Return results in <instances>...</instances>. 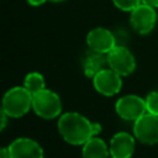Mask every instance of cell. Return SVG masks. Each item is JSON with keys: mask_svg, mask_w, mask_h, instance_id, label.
Here are the masks:
<instances>
[{"mask_svg": "<svg viewBox=\"0 0 158 158\" xmlns=\"http://www.w3.org/2000/svg\"><path fill=\"white\" fill-rule=\"evenodd\" d=\"M32 109V94L25 86L9 89L2 98V110L9 117L19 118Z\"/></svg>", "mask_w": 158, "mask_h": 158, "instance_id": "obj_2", "label": "cell"}, {"mask_svg": "<svg viewBox=\"0 0 158 158\" xmlns=\"http://www.w3.org/2000/svg\"><path fill=\"white\" fill-rule=\"evenodd\" d=\"M135 139V136L127 132L115 133L109 144L110 158H131L136 147Z\"/></svg>", "mask_w": 158, "mask_h": 158, "instance_id": "obj_11", "label": "cell"}, {"mask_svg": "<svg viewBox=\"0 0 158 158\" xmlns=\"http://www.w3.org/2000/svg\"><path fill=\"white\" fill-rule=\"evenodd\" d=\"M27 4L30 6H33V7H38V6H42L44 2L49 1V0H26Z\"/></svg>", "mask_w": 158, "mask_h": 158, "instance_id": "obj_17", "label": "cell"}, {"mask_svg": "<svg viewBox=\"0 0 158 158\" xmlns=\"http://www.w3.org/2000/svg\"><path fill=\"white\" fill-rule=\"evenodd\" d=\"M156 9L149 5L141 2L130 12V25L133 28V31L138 35H148L156 27Z\"/></svg>", "mask_w": 158, "mask_h": 158, "instance_id": "obj_4", "label": "cell"}, {"mask_svg": "<svg viewBox=\"0 0 158 158\" xmlns=\"http://www.w3.org/2000/svg\"><path fill=\"white\" fill-rule=\"evenodd\" d=\"M116 114L126 121H136L143 114L147 112L146 99L137 95H125L115 102Z\"/></svg>", "mask_w": 158, "mask_h": 158, "instance_id": "obj_7", "label": "cell"}, {"mask_svg": "<svg viewBox=\"0 0 158 158\" xmlns=\"http://www.w3.org/2000/svg\"><path fill=\"white\" fill-rule=\"evenodd\" d=\"M0 158H10V153H9V148L7 147H2L1 148Z\"/></svg>", "mask_w": 158, "mask_h": 158, "instance_id": "obj_20", "label": "cell"}, {"mask_svg": "<svg viewBox=\"0 0 158 158\" xmlns=\"http://www.w3.org/2000/svg\"><path fill=\"white\" fill-rule=\"evenodd\" d=\"M142 4H146L154 9H158V0H142Z\"/></svg>", "mask_w": 158, "mask_h": 158, "instance_id": "obj_19", "label": "cell"}, {"mask_svg": "<svg viewBox=\"0 0 158 158\" xmlns=\"http://www.w3.org/2000/svg\"><path fill=\"white\" fill-rule=\"evenodd\" d=\"M81 157L83 158H109L110 149L104 139L94 136L83 144Z\"/></svg>", "mask_w": 158, "mask_h": 158, "instance_id": "obj_13", "label": "cell"}, {"mask_svg": "<svg viewBox=\"0 0 158 158\" xmlns=\"http://www.w3.org/2000/svg\"><path fill=\"white\" fill-rule=\"evenodd\" d=\"M122 77L111 68H104L93 78L95 90L104 96H114L122 88Z\"/></svg>", "mask_w": 158, "mask_h": 158, "instance_id": "obj_8", "label": "cell"}, {"mask_svg": "<svg viewBox=\"0 0 158 158\" xmlns=\"http://www.w3.org/2000/svg\"><path fill=\"white\" fill-rule=\"evenodd\" d=\"M32 110L37 116L44 120H52L62 112V101L57 93L49 89H42L32 94Z\"/></svg>", "mask_w": 158, "mask_h": 158, "instance_id": "obj_3", "label": "cell"}, {"mask_svg": "<svg viewBox=\"0 0 158 158\" xmlns=\"http://www.w3.org/2000/svg\"><path fill=\"white\" fill-rule=\"evenodd\" d=\"M7 118H10L4 111H1V130H5L6 123H7Z\"/></svg>", "mask_w": 158, "mask_h": 158, "instance_id": "obj_18", "label": "cell"}, {"mask_svg": "<svg viewBox=\"0 0 158 158\" xmlns=\"http://www.w3.org/2000/svg\"><path fill=\"white\" fill-rule=\"evenodd\" d=\"M105 64H107L106 54L98 53L94 51H90L86 53V56L83 59V72L86 78H94L100 70L105 68Z\"/></svg>", "mask_w": 158, "mask_h": 158, "instance_id": "obj_12", "label": "cell"}, {"mask_svg": "<svg viewBox=\"0 0 158 158\" xmlns=\"http://www.w3.org/2000/svg\"><path fill=\"white\" fill-rule=\"evenodd\" d=\"M57 127L62 138L73 146H83L88 139L96 136L94 122L78 112H65L60 115Z\"/></svg>", "mask_w": 158, "mask_h": 158, "instance_id": "obj_1", "label": "cell"}, {"mask_svg": "<svg viewBox=\"0 0 158 158\" xmlns=\"http://www.w3.org/2000/svg\"><path fill=\"white\" fill-rule=\"evenodd\" d=\"M133 136L143 144L158 143V116L146 112L133 121Z\"/></svg>", "mask_w": 158, "mask_h": 158, "instance_id": "obj_5", "label": "cell"}, {"mask_svg": "<svg viewBox=\"0 0 158 158\" xmlns=\"http://www.w3.org/2000/svg\"><path fill=\"white\" fill-rule=\"evenodd\" d=\"M115 7H117L121 11L125 12H131L136 6H138L142 0H111Z\"/></svg>", "mask_w": 158, "mask_h": 158, "instance_id": "obj_16", "label": "cell"}, {"mask_svg": "<svg viewBox=\"0 0 158 158\" xmlns=\"http://www.w3.org/2000/svg\"><path fill=\"white\" fill-rule=\"evenodd\" d=\"M49 1H52V2H62L64 0H49Z\"/></svg>", "mask_w": 158, "mask_h": 158, "instance_id": "obj_21", "label": "cell"}, {"mask_svg": "<svg viewBox=\"0 0 158 158\" xmlns=\"http://www.w3.org/2000/svg\"><path fill=\"white\" fill-rule=\"evenodd\" d=\"M10 158H43L44 153L38 142L28 137H19L9 144Z\"/></svg>", "mask_w": 158, "mask_h": 158, "instance_id": "obj_10", "label": "cell"}, {"mask_svg": "<svg viewBox=\"0 0 158 158\" xmlns=\"http://www.w3.org/2000/svg\"><path fill=\"white\" fill-rule=\"evenodd\" d=\"M23 86L31 93V94H35L42 89L46 88V81H44V78L41 73L38 72H31L28 73L26 77H25V80H23Z\"/></svg>", "mask_w": 158, "mask_h": 158, "instance_id": "obj_14", "label": "cell"}, {"mask_svg": "<svg viewBox=\"0 0 158 158\" xmlns=\"http://www.w3.org/2000/svg\"><path fill=\"white\" fill-rule=\"evenodd\" d=\"M86 44L90 51L107 54L116 46V40L110 30L105 27H95L88 32Z\"/></svg>", "mask_w": 158, "mask_h": 158, "instance_id": "obj_9", "label": "cell"}, {"mask_svg": "<svg viewBox=\"0 0 158 158\" xmlns=\"http://www.w3.org/2000/svg\"><path fill=\"white\" fill-rule=\"evenodd\" d=\"M107 65L121 77L130 75L136 69V59L131 51L123 46H115L107 54Z\"/></svg>", "mask_w": 158, "mask_h": 158, "instance_id": "obj_6", "label": "cell"}, {"mask_svg": "<svg viewBox=\"0 0 158 158\" xmlns=\"http://www.w3.org/2000/svg\"><path fill=\"white\" fill-rule=\"evenodd\" d=\"M147 112L158 116V90L151 91L146 98Z\"/></svg>", "mask_w": 158, "mask_h": 158, "instance_id": "obj_15", "label": "cell"}]
</instances>
